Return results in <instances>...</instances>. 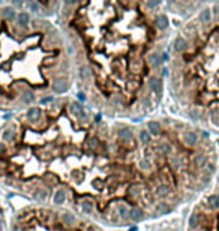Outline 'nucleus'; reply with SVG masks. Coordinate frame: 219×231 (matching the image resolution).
I'll list each match as a JSON object with an SVG mask.
<instances>
[{
  "label": "nucleus",
  "mask_w": 219,
  "mask_h": 231,
  "mask_svg": "<svg viewBox=\"0 0 219 231\" xmlns=\"http://www.w3.org/2000/svg\"><path fill=\"white\" fill-rule=\"evenodd\" d=\"M138 168L143 170V171H149V170L152 168L150 161H149V159H141V161H140V164H138Z\"/></svg>",
  "instance_id": "obj_20"
},
{
  "label": "nucleus",
  "mask_w": 219,
  "mask_h": 231,
  "mask_svg": "<svg viewBox=\"0 0 219 231\" xmlns=\"http://www.w3.org/2000/svg\"><path fill=\"white\" fill-rule=\"evenodd\" d=\"M170 164H171V167H173L174 170H179V168L182 167V159H180V156L173 155L171 159H170Z\"/></svg>",
  "instance_id": "obj_19"
},
{
  "label": "nucleus",
  "mask_w": 219,
  "mask_h": 231,
  "mask_svg": "<svg viewBox=\"0 0 219 231\" xmlns=\"http://www.w3.org/2000/svg\"><path fill=\"white\" fill-rule=\"evenodd\" d=\"M65 200H66V191H65V189H57V191L54 192V197H53L54 204L62 206V204L65 203Z\"/></svg>",
  "instance_id": "obj_7"
},
{
  "label": "nucleus",
  "mask_w": 219,
  "mask_h": 231,
  "mask_svg": "<svg viewBox=\"0 0 219 231\" xmlns=\"http://www.w3.org/2000/svg\"><path fill=\"white\" fill-rule=\"evenodd\" d=\"M2 2L15 9L27 11L33 15L47 18L59 9L62 0H2Z\"/></svg>",
  "instance_id": "obj_3"
},
{
  "label": "nucleus",
  "mask_w": 219,
  "mask_h": 231,
  "mask_svg": "<svg viewBox=\"0 0 219 231\" xmlns=\"http://www.w3.org/2000/svg\"><path fill=\"white\" fill-rule=\"evenodd\" d=\"M207 204L212 209H219V195H210L207 198Z\"/></svg>",
  "instance_id": "obj_18"
},
{
  "label": "nucleus",
  "mask_w": 219,
  "mask_h": 231,
  "mask_svg": "<svg viewBox=\"0 0 219 231\" xmlns=\"http://www.w3.org/2000/svg\"><path fill=\"white\" fill-rule=\"evenodd\" d=\"M117 213H119V216L120 218H128L129 216V207L125 204V203H119L117 204V210H116Z\"/></svg>",
  "instance_id": "obj_13"
},
{
  "label": "nucleus",
  "mask_w": 219,
  "mask_h": 231,
  "mask_svg": "<svg viewBox=\"0 0 219 231\" xmlns=\"http://www.w3.org/2000/svg\"><path fill=\"white\" fill-rule=\"evenodd\" d=\"M183 143L189 147H194V146H197L198 143V135L197 132H194V131H186L183 134Z\"/></svg>",
  "instance_id": "obj_4"
},
{
  "label": "nucleus",
  "mask_w": 219,
  "mask_h": 231,
  "mask_svg": "<svg viewBox=\"0 0 219 231\" xmlns=\"http://www.w3.org/2000/svg\"><path fill=\"white\" fill-rule=\"evenodd\" d=\"M158 8H141V0H77L72 6L63 5V35L75 57L86 56V63L78 66V80H96L99 86L107 71L110 83L122 80L128 92H137L149 56L162 53L153 42L161 32L156 27L161 14L149 18V11Z\"/></svg>",
  "instance_id": "obj_1"
},
{
  "label": "nucleus",
  "mask_w": 219,
  "mask_h": 231,
  "mask_svg": "<svg viewBox=\"0 0 219 231\" xmlns=\"http://www.w3.org/2000/svg\"><path fill=\"white\" fill-rule=\"evenodd\" d=\"M150 140H152V137H150V132H149L147 129H143V131H140V141H141L143 144H147V143H150Z\"/></svg>",
  "instance_id": "obj_17"
},
{
  "label": "nucleus",
  "mask_w": 219,
  "mask_h": 231,
  "mask_svg": "<svg viewBox=\"0 0 219 231\" xmlns=\"http://www.w3.org/2000/svg\"><path fill=\"white\" fill-rule=\"evenodd\" d=\"M147 131L150 132V135H158V134H161L162 126H161V123H159V122L152 120V122H149V123H147Z\"/></svg>",
  "instance_id": "obj_9"
},
{
  "label": "nucleus",
  "mask_w": 219,
  "mask_h": 231,
  "mask_svg": "<svg viewBox=\"0 0 219 231\" xmlns=\"http://www.w3.org/2000/svg\"><path fill=\"white\" fill-rule=\"evenodd\" d=\"M168 210H170V207H168L165 203H162V204L158 206V212H161V213H167Z\"/></svg>",
  "instance_id": "obj_22"
},
{
  "label": "nucleus",
  "mask_w": 219,
  "mask_h": 231,
  "mask_svg": "<svg viewBox=\"0 0 219 231\" xmlns=\"http://www.w3.org/2000/svg\"><path fill=\"white\" fill-rule=\"evenodd\" d=\"M170 192H171V188H170L168 185H159L155 191L156 197H159V198H165L167 195H170Z\"/></svg>",
  "instance_id": "obj_11"
},
{
  "label": "nucleus",
  "mask_w": 219,
  "mask_h": 231,
  "mask_svg": "<svg viewBox=\"0 0 219 231\" xmlns=\"http://www.w3.org/2000/svg\"><path fill=\"white\" fill-rule=\"evenodd\" d=\"M71 47L45 17L0 6V108L30 107L69 80Z\"/></svg>",
  "instance_id": "obj_2"
},
{
  "label": "nucleus",
  "mask_w": 219,
  "mask_h": 231,
  "mask_svg": "<svg viewBox=\"0 0 219 231\" xmlns=\"http://www.w3.org/2000/svg\"><path fill=\"white\" fill-rule=\"evenodd\" d=\"M93 201L92 200H84L83 203H81V210L84 212V213H92L93 212Z\"/></svg>",
  "instance_id": "obj_16"
},
{
  "label": "nucleus",
  "mask_w": 219,
  "mask_h": 231,
  "mask_svg": "<svg viewBox=\"0 0 219 231\" xmlns=\"http://www.w3.org/2000/svg\"><path fill=\"white\" fill-rule=\"evenodd\" d=\"M140 192H141V189H140L138 185H132V186H129L128 191H126L128 197H131V198H137L140 195Z\"/></svg>",
  "instance_id": "obj_15"
},
{
  "label": "nucleus",
  "mask_w": 219,
  "mask_h": 231,
  "mask_svg": "<svg viewBox=\"0 0 219 231\" xmlns=\"http://www.w3.org/2000/svg\"><path fill=\"white\" fill-rule=\"evenodd\" d=\"M86 147L89 150H98L101 147V140H99V138H96V137H92V138H89V140H87Z\"/></svg>",
  "instance_id": "obj_12"
},
{
  "label": "nucleus",
  "mask_w": 219,
  "mask_h": 231,
  "mask_svg": "<svg viewBox=\"0 0 219 231\" xmlns=\"http://www.w3.org/2000/svg\"><path fill=\"white\" fill-rule=\"evenodd\" d=\"M189 224H191V227H192V228L198 227V224H200V218H198V215H195V213H194V215L191 216V221H189Z\"/></svg>",
  "instance_id": "obj_21"
},
{
  "label": "nucleus",
  "mask_w": 219,
  "mask_h": 231,
  "mask_svg": "<svg viewBox=\"0 0 219 231\" xmlns=\"http://www.w3.org/2000/svg\"><path fill=\"white\" fill-rule=\"evenodd\" d=\"M62 222L68 227H72V225H75L77 224V218L72 215L71 212H63L62 213Z\"/></svg>",
  "instance_id": "obj_6"
},
{
  "label": "nucleus",
  "mask_w": 219,
  "mask_h": 231,
  "mask_svg": "<svg viewBox=\"0 0 219 231\" xmlns=\"http://www.w3.org/2000/svg\"><path fill=\"white\" fill-rule=\"evenodd\" d=\"M158 147H159V150H161L162 153H165V155H171V153H173V146L170 144V143H167V141H161V143L158 144Z\"/></svg>",
  "instance_id": "obj_14"
},
{
  "label": "nucleus",
  "mask_w": 219,
  "mask_h": 231,
  "mask_svg": "<svg viewBox=\"0 0 219 231\" xmlns=\"http://www.w3.org/2000/svg\"><path fill=\"white\" fill-rule=\"evenodd\" d=\"M119 140H122V141H132L134 140V134H132L131 128H128V126L120 128L119 129Z\"/></svg>",
  "instance_id": "obj_5"
},
{
  "label": "nucleus",
  "mask_w": 219,
  "mask_h": 231,
  "mask_svg": "<svg viewBox=\"0 0 219 231\" xmlns=\"http://www.w3.org/2000/svg\"><path fill=\"white\" fill-rule=\"evenodd\" d=\"M32 195H33L35 200H38V201H44V200L48 198V191H47L45 188H36V189L33 191Z\"/></svg>",
  "instance_id": "obj_10"
},
{
  "label": "nucleus",
  "mask_w": 219,
  "mask_h": 231,
  "mask_svg": "<svg viewBox=\"0 0 219 231\" xmlns=\"http://www.w3.org/2000/svg\"><path fill=\"white\" fill-rule=\"evenodd\" d=\"M129 218L134 221V222H140L143 218H144V213L140 207H134V209L129 210Z\"/></svg>",
  "instance_id": "obj_8"
}]
</instances>
